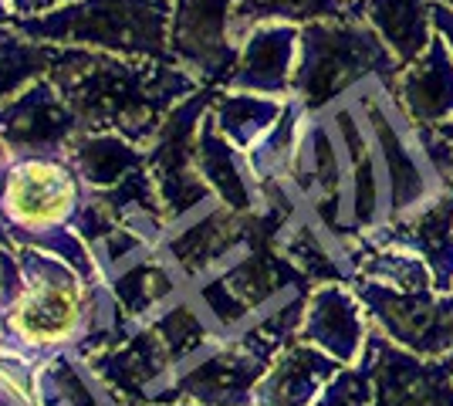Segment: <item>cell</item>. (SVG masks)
<instances>
[{
	"instance_id": "28",
	"label": "cell",
	"mask_w": 453,
	"mask_h": 406,
	"mask_svg": "<svg viewBox=\"0 0 453 406\" xmlns=\"http://www.w3.org/2000/svg\"><path fill=\"white\" fill-rule=\"evenodd\" d=\"M450 4H453V0H450Z\"/></svg>"
},
{
	"instance_id": "16",
	"label": "cell",
	"mask_w": 453,
	"mask_h": 406,
	"mask_svg": "<svg viewBox=\"0 0 453 406\" xmlns=\"http://www.w3.org/2000/svg\"><path fill=\"white\" fill-rule=\"evenodd\" d=\"M196 166H200L203 180L217 190V196L224 200V207L237 213L254 211L257 187L247 180V170L234 153V142L217 129L213 116L203 119V126L196 133Z\"/></svg>"
},
{
	"instance_id": "1",
	"label": "cell",
	"mask_w": 453,
	"mask_h": 406,
	"mask_svg": "<svg viewBox=\"0 0 453 406\" xmlns=\"http://www.w3.org/2000/svg\"><path fill=\"white\" fill-rule=\"evenodd\" d=\"M48 78L61 88L85 129L152 139L173 109L196 92V78L163 61H122L109 51L61 48Z\"/></svg>"
},
{
	"instance_id": "5",
	"label": "cell",
	"mask_w": 453,
	"mask_h": 406,
	"mask_svg": "<svg viewBox=\"0 0 453 406\" xmlns=\"http://www.w3.org/2000/svg\"><path fill=\"white\" fill-rule=\"evenodd\" d=\"M356 366L372 383V406H453V352L419 356L372 326Z\"/></svg>"
},
{
	"instance_id": "25",
	"label": "cell",
	"mask_w": 453,
	"mask_h": 406,
	"mask_svg": "<svg viewBox=\"0 0 453 406\" xmlns=\"http://www.w3.org/2000/svg\"><path fill=\"white\" fill-rule=\"evenodd\" d=\"M434 14H436V27H440V34L447 38V44H450V51H453V14L450 11H443V7H434Z\"/></svg>"
},
{
	"instance_id": "7",
	"label": "cell",
	"mask_w": 453,
	"mask_h": 406,
	"mask_svg": "<svg viewBox=\"0 0 453 406\" xmlns=\"http://www.w3.org/2000/svg\"><path fill=\"white\" fill-rule=\"evenodd\" d=\"M220 92H193L173 109L166 122L159 126V139L152 146V153L146 156L152 176L159 183V196L170 207L173 217H183L193 207H200L210 196V187L193 176V163H196V119L203 116V109H210L217 102Z\"/></svg>"
},
{
	"instance_id": "6",
	"label": "cell",
	"mask_w": 453,
	"mask_h": 406,
	"mask_svg": "<svg viewBox=\"0 0 453 406\" xmlns=\"http://www.w3.org/2000/svg\"><path fill=\"white\" fill-rule=\"evenodd\" d=\"M365 119L376 139L382 183H386V220H403L423 211L443 190L430 156L423 149L416 129L389 122L376 102H365Z\"/></svg>"
},
{
	"instance_id": "17",
	"label": "cell",
	"mask_w": 453,
	"mask_h": 406,
	"mask_svg": "<svg viewBox=\"0 0 453 406\" xmlns=\"http://www.w3.org/2000/svg\"><path fill=\"white\" fill-rule=\"evenodd\" d=\"M72 163L78 173L85 176L92 187H119L126 176L142 170L146 156L133 146V139L119 133H92L72 139Z\"/></svg>"
},
{
	"instance_id": "15",
	"label": "cell",
	"mask_w": 453,
	"mask_h": 406,
	"mask_svg": "<svg viewBox=\"0 0 453 406\" xmlns=\"http://www.w3.org/2000/svg\"><path fill=\"white\" fill-rule=\"evenodd\" d=\"M250 234H254L250 213L220 207V211H210L207 217H200V224H193L183 237H176L170 251L187 274H200V271L220 264L226 254H234L241 244H247Z\"/></svg>"
},
{
	"instance_id": "23",
	"label": "cell",
	"mask_w": 453,
	"mask_h": 406,
	"mask_svg": "<svg viewBox=\"0 0 453 406\" xmlns=\"http://www.w3.org/2000/svg\"><path fill=\"white\" fill-rule=\"evenodd\" d=\"M156 332L163 335V342H166L173 359H183V356L196 352V349L207 342V326L200 322L196 311H189V309L170 311V315L156 326Z\"/></svg>"
},
{
	"instance_id": "11",
	"label": "cell",
	"mask_w": 453,
	"mask_h": 406,
	"mask_svg": "<svg viewBox=\"0 0 453 406\" xmlns=\"http://www.w3.org/2000/svg\"><path fill=\"white\" fill-rule=\"evenodd\" d=\"M369 329L372 322L352 285H319L315 291H308L304 322L298 332L302 342L325 349L342 366H356L365 349Z\"/></svg>"
},
{
	"instance_id": "20",
	"label": "cell",
	"mask_w": 453,
	"mask_h": 406,
	"mask_svg": "<svg viewBox=\"0 0 453 406\" xmlns=\"http://www.w3.org/2000/svg\"><path fill=\"white\" fill-rule=\"evenodd\" d=\"M61 44H48V41H35L20 34L18 27L7 31L0 27V102L14 96L20 85H31L44 78L58 61Z\"/></svg>"
},
{
	"instance_id": "2",
	"label": "cell",
	"mask_w": 453,
	"mask_h": 406,
	"mask_svg": "<svg viewBox=\"0 0 453 406\" xmlns=\"http://www.w3.org/2000/svg\"><path fill=\"white\" fill-rule=\"evenodd\" d=\"M173 0H75L44 18L14 20L20 34L61 48H92L126 58H170Z\"/></svg>"
},
{
	"instance_id": "13",
	"label": "cell",
	"mask_w": 453,
	"mask_h": 406,
	"mask_svg": "<svg viewBox=\"0 0 453 406\" xmlns=\"http://www.w3.org/2000/svg\"><path fill=\"white\" fill-rule=\"evenodd\" d=\"M295 44L298 31L288 24H261L244 38L241 58L226 78L230 88L254 96L281 98L295 81Z\"/></svg>"
},
{
	"instance_id": "19",
	"label": "cell",
	"mask_w": 453,
	"mask_h": 406,
	"mask_svg": "<svg viewBox=\"0 0 453 406\" xmlns=\"http://www.w3.org/2000/svg\"><path fill=\"white\" fill-rule=\"evenodd\" d=\"M281 112H284L281 98L254 96V92L217 96V102H213V122H217V129H220L237 149H250V146L281 119Z\"/></svg>"
},
{
	"instance_id": "26",
	"label": "cell",
	"mask_w": 453,
	"mask_h": 406,
	"mask_svg": "<svg viewBox=\"0 0 453 406\" xmlns=\"http://www.w3.org/2000/svg\"><path fill=\"white\" fill-rule=\"evenodd\" d=\"M4 24H14V14H11L7 0H0V27H4Z\"/></svg>"
},
{
	"instance_id": "18",
	"label": "cell",
	"mask_w": 453,
	"mask_h": 406,
	"mask_svg": "<svg viewBox=\"0 0 453 406\" xmlns=\"http://www.w3.org/2000/svg\"><path fill=\"white\" fill-rule=\"evenodd\" d=\"M365 11L403 68L419 58L434 41L426 27L423 0H365Z\"/></svg>"
},
{
	"instance_id": "24",
	"label": "cell",
	"mask_w": 453,
	"mask_h": 406,
	"mask_svg": "<svg viewBox=\"0 0 453 406\" xmlns=\"http://www.w3.org/2000/svg\"><path fill=\"white\" fill-rule=\"evenodd\" d=\"M65 4H75V0H7V7H11L14 20L44 18V14H51V11L65 7Z\"/></svg>"
},
{
	"instance_id": "4",
	"label": "cell",
	"mask_w": 453,
	"mask_h": 406,
	"mask_svg": "<svg viewBox=\"0 0 453 406\" xmlns=\"http://www.w3.org/2000/svg\"><path fill=\"white\" fill-rule=\"evenodd\" d=\"M352 291L379 332L396 346L419 356H450L453 352V291H399L369 278H356Z\"/></svg>"
},
{
	"instance_id": "22",
	"label": "cell",
	"mask_w": 453,
	"mask_h": 406,
	"mask_svg": "<svg viewBox=\"0 0 453 406\" xmlns=\"http://www.w3.org/2000/svg\"><path fill=\"white\" fill-rule=\"evenodd\" d=\"M170 291H173L170 274L163 268H156V264H139V268H133L119 281V298L126 302L129 311L150 309L156 302H163Z\"/></svg>"
},
{
	"instance_id": "12",
	"label": "cell",
	"mask_w": 453,
	"mask_h": 406,
	"mask_svg": "<svg viewBox=\"0 0 453 406\" xmlns=\"http://www.w3.org/2000/svg\"><path fill=\"white\" fill-rule=\"evenodd\" d=\"M339 369L342 363L335 356L298 339L274 356L265 379L254 389V406H315Z\"/></svg>"
},
{
	"instance_id": "14",
	"label": "cell",
	"mask_w": 453,
	"mask_h": 406,
	"mask_svg": "<svg viewBox=\"0 0 453 406\" xmlns=\"http://www.w3.org/2000/svg\"><path fill=\"white\" fill-rule=\"evenodd\" d=\"M399 102L413 126L440 129L453 119V51L447 38H434L426 51L399 72Z\"/></svg>"
},
{
	"instance_id": "3",
	"label": "cell",
	"mask_w": 453,
	"mask_h": 406,
	"mask_svg": "<svg viewBox=\"0 0 453 406\" xmlns=\"http://www.w3.org/2000/svg\"><path fill=\"white\" fill-rule=\"evenodd\" d=\"M298 44L302 61L295 68L291 92L308 112L328 109L362 78H382L386 85L396 78V55L369 27L315 20L302 31Z\"/></svg>"
},
{
	"instance_id": "27",
	"label": "cell",
	"mask_w": 453,
	"mask_h": 406,
	"mask_svg": "<svg viewBox=\"0 0 453 406\" xmlns=\"http://www.w3.org/2000/svg\"><path fill=\"white\" fill-rule=\"evenodd\" d=\"M436 133L443 135V139H447V142H453V122H443V126H440V129H436Z\"/></svg>"
},
{
	"instance_id": "9",
	"label": "cell",
	"mask_w": 453,
	"mask_h": 406,
	"mask_svg": "<svg viewBox=\"0 0 453 406\" xmlns=\"http://www.w3.org/2000/svg\"><path fill=\"white\" fill-rule=\"evenodd\" d=\"M78 126L81 119L48 75L0 105V139L18 153H55L72 146Z\"/></svg>"
},
{
	"instance_id": "10",
	"label": "cell",
	"mask_w": 453,
	"mask_h": 406,
	"mask_svg": "<svg viewBox=\"0 0 453 406\" xmlns=\"http://www.w3.org/2000/svg\"><path fill=\"white\" fill-rule=\"evenodd\" d=\"M369 251L379 248H406L419 254L434 271V288L453 291V183H443V190L430 200L423 211L403 220H382L379 227L365 231Z\"/></svg>"
},
{
	"instance_id": "8",
	"label": "cell",
	"mask_w": 453,
	"mask_h": 406,
	"mask_svg": "<svg viewBox=\"0 0 453 406\" xmlns=\"http://www.w3.org/2000/svg\"><path fill=\"white\" fill-rule=\"evenodd\" d=\"M234 7L237 0H173L170 58L207 81H226L241 58Z\"/></svg>"
},
{
	"instance_id": "21",
	"label": "cell",
	"mask_w": 453,
	"mask_h": 406,
	"mask_svg": "<svg viewBox=\"0 0 453 406\" xmlns=\"http://www.w3.org/2000/svg\"><path fill=\"white\" fill-rule=\"evenodd\" d=\"M356 278H369L379 285H389L399 291H423L434 288V271L419 254L406 251V248H379L362 257L359 274Z\"/></svg>"
}]
</instances>
